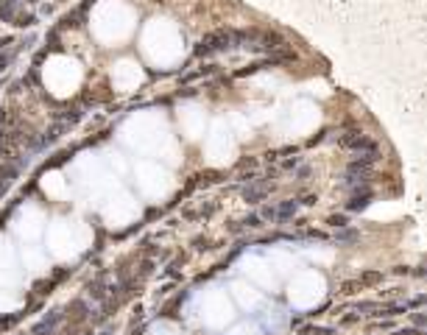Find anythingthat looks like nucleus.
Returning <instances> with one entry per match:
<instances>
[{
    "label": "nucleus",
    "instance_id": "f257e3e1",
    "mask_svg": "<svg viewBox=\"0 0 427 335\" xmlns=\"http://www.w3.org/2000/svg\"><path fill=\"white\" fill-rule=\"evenodd\" d=\"M341 143H344V148L355 151L360 159H369V162H377L380 159V146L374 137L363 135V132H349L347 137H341Z\"/></svg>",
    "mask_w": 427,
    "mask_h": 335
},
{
    "label": "nucleus",
    "instance_id": "f03ea898",
    "mask_svg": "<svg viewBox=\"0 0 427 335\" xmlns=\"http://www.w3.org/2000/svg\"><path fill=\"white\" fill-rule=\"evenodd\" d=\"M238 45H240V31H216V34H209L201 42L198 54L201 56H207V54H224V51H232Z\"/></svg>",
    "mask_w": 427,
    "mask_h": 335
},
{
    "label": "nucleus",
    "instance_id": "7ed1b4c3",
    "mask_svg": "<svg viewBox=\"0 0 427 335\" xmlns=\"http://www.w3.org/2000/svg\"><path fill=\"white\" fill-rule=\"evenodd\" d=\"M369 204V193H358L352 201H349V209H352V213H355V209H363Z\"/></svg>",
    "mask_w": 427,
    "mask_h": 335
},
{
    "label": "nucleus",
    "instance_id": "20e7f679",
    "mask_svg": "<svg viewBox=\"0 0 427 335\" xmlns=\"http://www.w3.org/2000/svg\"><path fill=\"white\" fill-rule=\"evenodd\" d=\"M330 224H332V227H347V218H341V216H335V218H330Z\"/></svg>",
    "mask_w": 427,
    "mask_h": 335
}]
</instances>
